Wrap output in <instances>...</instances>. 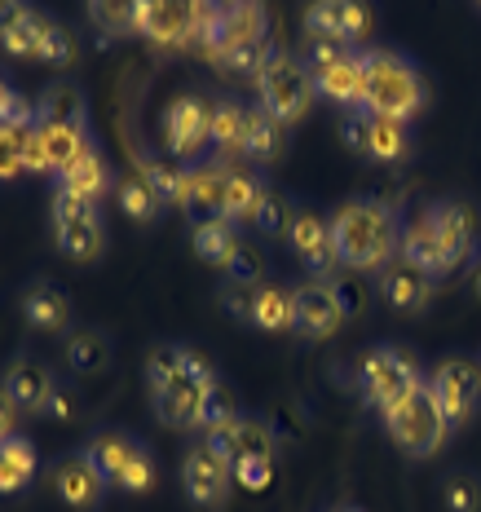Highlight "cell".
Listing matches in <instances>:
<instances>
[{
  "label": "cell",
  "mask_w": 481,
  "mask_h": 512,
  "mask_svg": "<svg viewBox=\"0 0 481 512\" xmlns=\"http://www.w3.org/2000/svg\"><path fill=\"white\" fill-rule=\"evenodd\" d=\"M331 248L345 270H384L402 248V217L389 199L354 195L331 217Z\"/></svg>",
  "instance_id": "obj_1"
},
{
  "label": "cell",
  "mask_w": 481,
  "mask_h": 512,
  "mask_svg": "<svg viewBox=\"0 0 481 512\" xmlns=\"http://www.w3.org/2000/svg\"><path fill=\"white\" fill-rule=\"evenodd\" d=\"M367 111L384 120L411 124L429 106V80H424L420 62L406 58L398 49H367Z\"/></svg>",
  "instance_id": "obj_2"
},
{
  "label": "cell",
  "mask_w": 481,
  "mask_h": 512,
  "mask_svg": "<svg viewBox=\"0 0 481 512\" xmlns=\"http://www.w3.org/2000/svg\"><path fill=\"white\" fill-rule=\"evenodd\" d=\"M424 380L429 376H424L420 354H415L411 345H393V340L367 349V354L354 362V393L362 398V407H371L380 415L389 407H398L406 393H415Z\"/></svg>",
  "instance_id": "obj_3"
},
{
  "label": "cell",
  "mask_w": 481,
  "mask_h": 512,
  "mask_svg": "<svg viewBox=\"0 0 481 512\" xmlns=\"http://www.w3.org/2000/svg\"><path fill=\"white\" fill-rule=\"evenodd\" d=\"M380 420H384L389 442L398 446L406 460H429V455H437L446 446V437H451V424H446L442 407H437L429 380H424L415 393H406L398 407H389Z\"/></svg>",
  "instance_id": "obj_4"
},
{
  "label": "cell",
  "mask_w": 481,
  "mask_h": 512,
  "mask_svg": "<svg viewBox=\"0 0 481 512\" xmlns=\"http://www.w3.org/2000/svg\"><path fill=\"white\" fill-rule=\"evenodd\" d=\"M318 102V89H314V76L305 71V62L296 58L292 49H279L274 62L256 76V106L265 115H274L279 124H301Z\"/></svg>",
  "instance_id": "obj_5"
},
{
  "label": "cell",
  "mask_w": 481,
  "mask_h": 512,
  "mask_svg": "<svg viewBox=\"0 0 481 512\" xmlns=\"http://www.w3.org/2000/svg\"><path fill=\"white\" fill-rule=\"evenodd\" d=\"M49 226H53V243H58V252L67 256V261L98 265L106 256V217L98 204H84L76 195L53 190Z\"/></svg>",
  "instance_id": "obj_6"
},
{
  "label": "cell",
  "mask_w": 481,
  "mask_h": 512,
  "mask_svg": "<svg viewBox=\"0 0 481 512\" xmlns=\"http://www.w3.org/2000/svg\"><path fill=\"white\" fill-rule=\"evenodd\" d=\"M340 137H345V146L354 155H362L367 164H380V168H402L406 159L415 155L411 124L384 120V115H376V111L340 115Z\"/></svg>",
  "instance_id": "obj_7"
},
{
  "label": "cell",
  "mask_w": 481,
  "mask_h": 512,
  "mask_svg": "<svg viewBox=\"0 0 481 512\" xmlns=\"http://www.w3.org/2000/svg\"><path fill=\"white\" fill-rule=\"evenodd\" d=\"M424 217H429L437 243H442L451 274L459 270V265L473 270V265L481 261V204L477 199H464V195L433 199V204L424 208Z\"/></svg>",
  "instance_id": "obj_8"
},
{
  "label": "cell",
  "mask_w": 481,
  "mask_h": 512,
  "mask_svg": "<svg viewBox=\"0 0 481 512\" xmlns=\"http://www.w3.org/2000/svg\"><path fill=\"white\" fill-rule=\"evenodd\" d=\"M429 389L446 415V424H451V433L468 429L481 411V362H473L468 354H446L429 371Z\"/></svg>",
  "instance_id": "obj_9"
},
{
  "label": "cell",
  "mask_w": 481,
  "mask_h": 512,
  "mask_svg": "<svg viewBox=\"0 0 481 512\" xmlns=\"http://www.w3.org/2000/svg\"><path fill=\"white\" fill-rule=\"evenodd\" d=\"M164 151L177 164H203V151H212V98L181 93L164 111Z\"/></svg>",
  "instance_id": "obj_10"
},
{
  "label": "cell",
  "mask_w": 481,
  "mask_h": 512,
  "mask_svg": "<svg viewBox=\"0 0 481 512\" xmlns=\"http://www.w3.org/2000/svg\"><path fill=\"white\" fill-rule=\"evenodd\" d=\"M270 36V14L261 5H203V23H199V49L212 62L234 45H248V40H265Z\"/></svg>",
  "instance_id": "obj_11"
},
{
  "label": "cell",
  "mask_w": 481,
  "mask_h": 512,
  "mask_svg": "<svg viewBox=\"0 0 481 512\" xmlns=\"http://www.w3.org/2000/svg\"><path fill=\"white\" fill-rule=\"evenodd\" d=\"M230 486H234V464L221 460L203 437L181 451V490H186V499L195 508H208V512L226 508Z\"/></svg>",
  "instance_id": "obj_12"
},
{
  "label": "cell",
  "mask_w": 481,
  "mask_h": 512,
  "mask_svg": "<svg viewBox=\"0 0 481 512\" xmlns=\"http://www.w3.org/2000/svg\"><path fill=\"white\" fill-rule=\"evenodd\" d=\"M203 442L221 455V460L239 464V460H265L274 464L279 460V433L265 415H252V411H239L234 420L217 424V429L203 433Z\"/></svg>",
  "instance_id": "obj_13"
},
{
  "label": "cell",
  "mask_w": 481,
  "mask_h": 512,
  "mask_svg": "<svg viewBox=\"0 0 481 512\" xmlns=\"http://www.w3.org/2000/svg\"><path fill=\"white\" fill-rule=\"evenodd\" d=\"M199 23H203V5H151L137 0L133 5V31L142 40H151L155 49H186L199 45Z\"/></svg>",
  "instance_id": "obj_14"
},
{
  "label": "cell",
  "mask_w": 481,
  "mask_h": 512,
  "mask_svg": "<svg viewBox=\"0 0 481 512\" xmlns=\"http://www.w3.org/2000/svg\"><path fill=\"white\" fill-rule=\"evenodd\" d=\"M349 301L336 283H318L309 279L296 287V309H292V332L305 340H331L345 327Z\"/></svg>",
  "instance_id": "obj_15"
},
{
  "label": "cell",
  "mask_w": 481,
  "mask_h": 512,
  "mask_svg": "<svg viewBox=\"0 0 481 512\" xmlns=\"http://www.w3.org/2000/svg\"><path fill=\"white\" fill-rule=\"evenodd\" d=\"M18 309H23V323L40 336H62L67 340L76 332V301H71L67 287H58L53 279H31L18 292Z\"/></svg>",
  "instance_id": "obj_16"
},
{
  "label": "cell",
  "mask_w": 481,
  "mask_h": 512,
  "mask_svg": "<svg viewBox=\"0 0 481 512\" xmlns=\"http://www.w3.org/2000/svg\"><path fill=\"white\" fill-rule=\"evenodd\" d=\"M287 248L296 252V261L309 270V279L318 283H336V248H331V221L318 208H296L292 226H287Z\"/></svg>",
  "instance_id": "obj_17"
},
{
  "label": "cell",
  "mask_w": 481,
  "mask_h": 512,
  "mask_svg": "<svg viewBox=\"0 0 481 512\" xmlns=\"http://www.w3.org/2000/svg\"><path fill=\"white\" fill-rule=\"evenodd\" d=\"M49 486L71 512H102L106 495H111V482H106L80 451L58 455V460L49 464Z\"/></svg>",
  "instance_id": "obj_18"
},
{
  "label": "cell",
  "mask_w": 481,
  "mask_h": 512,
  "mask_svg": "<svg viewBox=\"0 0 481 512\" xmlns=\"http://www.w3.org/2000/svg\"><path fill=\"white\" fill-rule=\"evenodd\" d=\"M367 49H345L340 58L323 62L314 76V89H318V102H331L340 111H367Z\"/></svg>",
  "instance_id": "obj_19"
},
{
  "label": "cell",
  "mask_w": 481,
  "mask_h": 512,
  "mask_svg": "<svg viewBox=\"0 0 481 512\" xmlns=\"http://www.w3.org/2000/svg\"><path fill=\"white\" fill-rule=\"evenodd\" d=\"M305 36L331 40L340 49H367L371 36V9L354 0H323L305 9Z\"/></svg>",
  "instance_id": "obj_20"
},
{
  "label": "cell",
  "mask_w": 481,
  "mask_h": 512,
  "mask_svg": "<svg viewBox=\"0 0 481 512\" xmlns=\"http://www.w3.org/2000/svg\"><path fill=\"white\" fill-rule=\"evenodd\" d=\"M58 380L62 376L40 354H14L5 362V371H0V389H5V398L23 415L45 411V402H49V393L58 389Z\"/></svg>",
  "instance_id": "obj_21"
},
{
  "label": "cell",
  "mask_w": 481,
  "mask_h": 512,
  "mask_svg": "<svg viewBox=\"0 0 481 512\" xmlns=\"http://www.w3.org/2000/svg\"><path fill=\"white\" fill-rule=\"evenodd\" d=\"M226 177H230V164H217V159H203V164L186 168V186H181L177 208L186 212L190 226L226 217Z\"/></svg>",
  "instance_id": "obj_22"
},
{
  "label": "cell",
  "mask_w": 481,
  "mask_h": 512,
  "mask_svg": "<svg viewBox=\"0 0 481 512\" xmlns=\"http://www.w3.org/2000/svg\"><path fill=\"white\" fill-rule=\"evenodd\" d=\"M115 186H120V181H115V168H111V159H106V151L98 142H93L67 173L53 177V190L76 195V199H84V204H102L106 195H115Z\"/></svg>",
  "instance_id": "obj_23"
},
{
  "label": "cell",
  "mask_w": 481,
  "mask_h": 512,
  "mask_svg": "<svg viewBox=\"0 0 481 512\" xmlns=\"http://www.w3.org/2000/svg\"><path fill=\"white\" fill-rule=\"evenodd\" d=\"M212 380H173V384H164V389H151L155 420L164 424V429H199L203 424V393H208Z\"/></svg>",
  "instance_id": "obj_24"
},
{
  "label": "cell",
  "mask_w": 481,
  "mask_h": 512,
  "mask_svg": "<svg viewBox=\"0 0 481 512\" xmlns=\"http://www.w3.org/2000/svg\"><path fill=\"white\" fill-rule=\"evenodd\" d=\"M212 362L190 345H177V340H164V345H151L146 354V384L151 389H164L173 380H212Z\"/></svg>",
  "instance_id": "obj_25"
},
{
  "label": "cell",
  "mask_w": 481,
  "mask_h": 512,
  "mask_svg": "<svg viewBox=\"0 0 481 512\" xmlns=\"http://www.w3.org/2000/svg\"><path fill=\"white\" fill-rule=\"evenodd\" d=\"M142 451V437L137 433H128V429H120V424H98L89 437H84V446H80V455L89 460L98 473L106 477V482L115 486V477L128 468V460Z\"/></svg>",
  "instance_id": "obj_26"
},
{
  "label": "cell",
  "mask_w": 481,
  "mask_h": 512,
  "mask_svg": "<svg viewBox=\"0 0 481 512\" xmlns=\"http://www.w3.org/2000/svg\"><path fill=\"white\" fill-rule=\"evenodd\" d=\"M376 287H380V301L389 305L393 314H406V318H420L433 301V279H424L420 270H411V265H402V261L384 265Z\"/></svg>",
  "instance_id": "obj_27"
},
{
  "label": "cell",
  "mask_w": 481,
  "mask_h": 512,
  "mask_svg": "<svg viewBox=\"0 0 481 512\" xmlns=\"http://www.w3.org/2000/svg\"><path fill=\"white\" fill-rule=\"evenodd\" d=\"M62 362H67V371L76 380L102 376V371L115 362V340H111V332H106V327H93V323L76 327V332L62 340Z\"/></svg>",
  "instance_id": "obj_28"
},
{
  "label": "cell",
  "mask_w": 481,
  "mask_h": 512,
  "mask_svg": "<svg viewBox=\"0 0 481 512\" xmlns=\"http://www.w3.org/2000/svg\"><path fill=\"white\" fill-rule=\"evenodd\" d=\"M36 124H71V128H89V93L84 84L58 76L40 89L36 98Z\"/></svg>",
  "instance_id": "obj_29"
},
{
  "label": "cell",
  "mask_w": 481,
  "mask_h": 512,
  "mask_svg": "<svg viewBox=\"0 0 481 512\" xmlns=\"http://www.w3.org/2000/svg\"><path fill=\"white\" fill-rule=\"evenodd\" d=\"M398 261L411 265V270H420L424 279H446V274H451V265H446V252H442V243H437V234H433V226H429V217H424V212L402 226Z\"/></svg>",
  "instance_id": "obj_30"
},
{
  "label": "cell",
  "mask_w": 481,
  "mask_h": 512,
  "mask_svg": "<svg viewBox=\"0 0 481 512\" xmlns=\"http://www.w3.org/2000/svg\"><path fill=\"white\" fill-rule=\"evenodd\" d=\"M248 146V106L239 98H212V159L234 164Z\"/></svg>",
  "instance_id": "obj_31"
},
{
  "label": "cell",
  "mask_w": 481,
  "mask_h": 512,
  "mask_svg": "<svg viewBox=\"0 0 481 512\" xmlns=\"http://www.w3.org/2000/svg\"><path fill=\"white\" fill-rule=\"evenodd\" d=\"M36 473H40V451H36V442H31L27 433H18V437H9L5 446H0V495H27L31 482H36Z\"/></svg>",
  "instance_id": "obj_32"
},
{
  "label": "cell",
  "mask_w": 481,
  "mask_h": 512,
  "mask_svg": "<svg viewBox=\"0 0 481 512\" xmlns=\"http://www.w3.org/2000/svg\"><path fill=\"white\" fill-rule=\"evenodd\" d=\"M283 151H287V124L265 115L261 106H248V146H243V159L252 168H270L274 159H283Z\"/></svg>",
  "instance_id": "obj_33"
},
{
  "label": "cell",
  "mask_w": 481,
  "mask_h": 512,
  "mask_svg": "<svg viewBox=\"0 0 481 512\" xmlns=\"http://www.w3.org/2000/svg\"><path fill=\"white\" fill-rule=\"evenodd\" d=\"M190 248H195L199 261L217 265V270H226L230 256L243 248V234L234 221L217 217V221H199V226H190Z\"/></svg>",
  "instance_id": "obj_34"
},
{
  "label": "cell",
  "mask_w": 481,
  "mask_h": 512,
  "mask_svg": "<svg viewBox=\"0 0 481 512\" xmlns=\"http://www.w3.org/2000/svg\"><path fill=\"white\" fill-rule=\"evenodd\" d=\"M115 204H120V212L128 221H137V226H151V221L164 217V199H159V190L146 181L142 173H124L120 177V186H115Z\"/></svg>",
  "instance_id": "obj_35"
},
{
  "label": "cell",
  "mask_w": 481,
  "mask_h": 512,
  "mask_svg": "<svg viewBox=\"0 0 481 512\" xmlns=\"http://www.w3.org/2000/svg\"><path fill=\"white\" fill-rule=\"evenodd\" d=\"M292 309H296L292 287L261 283V292H256V309H252V327L256 332H292Z\"/></svg>",
  "instance_id": "obj_36"
},
{
  "label": "cell",
  "mask_w": 481,
  "mask_h": 512,
  "mask_svg": "<svg viewBox=\"0 0 481 512\" xmlns=\"http://www.w3.org/2000/svg\"><path fill=\"white\" fill-rule=\"evenodd\" d=\"M261 190H265V177L256 173V168L230 164V177H226V221H234V226H248L256 199H261Z\"/></svg>",
  "instance_id": "obj_37"
},
{
  "label": "cell",
  "mask_w": 481,
  "mask_h": 512,
  "mask_svg": "<svg viewBox=\"0 0 481 512\" xmlns=\"http://www.w3.org/2000/svg\"><path fill=\"white\" fill-rule=\"evenodd\" d=\"M274 40L265 36V40H248V45H234V49H226L217 58V71L221 76H234V80H256L265 67L274 62Z\"/></svg>",
  "instance_id": "obj_38"
},
{
  "label": "cell",
  "mask_w": 481,
  "mask_h": 512,
  "mask_svg": "<svg viewBox=\"0 0 481 512\" xmlns=\"http://www.w3.org/2000/svg\"><path fill=\"white\" fill-rule=\"evenodd\" d=\"M292 199L283 195L274 181H265V190H261V199H256V208H252V221L248 226L252 230H261L265 239H274V234H283L287 239V226H292Z\"/></svg>",
  "instance_id": "obj_39"
},
{
  "label": "cell",
  "mask_w": 481,
  "mask_h": 512,
  "mask_svg": "<svg viewBox=\"0 0 481 512\" xmlns=\"http://www.w3.org/2000/svg\"><path fill=\"white\" fill-rule=\"evenodd\" d=\"M45 23H49V14H40V9L31 5L14 27L0 31V45H5V53H14V58L40 62V40H45Z\"/></svg>",
  "instance_id": "obj_40"
},
{
  "label": "cell",
  "mask_w": 481,
  "mask_h": 512,
  "mask_svg": "<svg viewBox=\"0 0 481 512\" xmlns=\"http://www.w3.org/2000/svg\"><path fill=\"white\" fill-rule=\"evenodd\" d=\"M137 173H142V177L159 190V199H164L168 208H177L181 186H186V164H177V159H164V155L142 151V159H137Z\"/></svg>",
  "instance_id": "obj_41"
},
{
  "label": "cell",
  "mask_w": 481,
  "mask_h": 512,
  "mask_svg": "<svg viewBox=\"0 0 481 512\" xmlns=\"http://www.w3.org/2000/svg\"><path fill=\"white\" fill-rule=\"evenodd\" d=\"M442 508L446 512H481V473L477 468H446Z\"/></svg>",
  "instance_id": "obj_42"
},
{
  "label": "cell",
  "mask_w": 481,
  "mask_h": 512,
  "mask_svg": "<svg viewBox=\"0 0 481 512\" xmlns=\"http://www.w3.org/2000/svg\"><path fill=\"white\" fill-rule=\"evenodd\" d=\"M159 486V460H155V451L142 442V451L128 460V468L120 477H115V486L111 490H120V495H151V490Z\"/></svg>",
  "instance_id": "obj_43"
},
{
  "label": "cell",
  "mask_w": 481,
  "mask_h": 512,
  "mask_svg": "<svg viewBox=\"0 0 481 512\" xmlns=\"http://www.w3.org/2000/svg\"><path fill=\"white\" fill-rule=\"evenodd\" d=\"M36 124H0V181L27 173V137Z\"/></svg>",
  "instance_id": "obj_44"
},
{
  "label": "cell",
  "mask_w": 481,
  "mask_h": 512,
  "mask_svg": "<svg viewBox=\"0 0 481 512\" xmlns=\"http://www.w3.org/2000/svg\"><path fill=\"white\" fill-rule=\"evenodd\" d=\"M243 407H239V398H234V389L226 380H212L208 384V393H203V424H199V433H208V429H217V424H226L234 420Z\"/></svg>",
  "instance_id": "obj_45"
},
{
  "label": "cell",
  "mask_w": 481,
  "mask_h": 512,
  "mask_svg": "<svg viewBox=\"0 0 481 512\" xmlns=\"http://www.w3.org/2000/svg\"><path fill=\"white\" fill-rule=\"evenodd\" d=\"M256 292H261V283H230V279H221V287H217V305L226 309L234 323H248V327H252Z\"/></svg>",
  "instance_id": "obj_46"
},
{
  "label": "cell",
  "mask_w": 481,
  "mask_h": 512,
  "mask_svg": "<svg viewBox=\"0 0 481 512\" xmlns=\"http://www.w3.org/2000/svg\"><path fill=\"white\" fill-rule=\"evenodd\" d=\"M71 58H76V36H71L58 18H49L45 40H40V62H49V67H71Z\"/></svg>",
  "instance_id": "obj_47"
},
{
  "label": "cell",
  "mask_w": 481,
  "mask_h": 512,
  "mask_svg": "<svg viewBox=\"0 0 481 512\" xmlns=\"http://www.w3.org/2000/svg\"><path fill=\"white\" fill-rule=\"evenodd\" d=\"M80 411H84L80 389H76V384H71V380H58V389L49 393V402H45V411H40V420L71 424V420H80Z\"/></svg>",
  "instance_id": "obj_48"
},
{
  "label": "cell",
  "mask_w": 481,
  "mask_h": 512,
  "mask_svg": "<svg viewBox=\"0 0 481 512\" xmlns=\"http://www.w3.org/2000/svg\"><path fill=\"white\" fill-rule=\"evenodd\" d=\"M84 14L93 18V27L102 31V40L137 36V31H133V5H89Z\"/></svg>",
  "instance_id": "obj_49"
},
{
  "label": "cell",
  "mask_w": 481,
  "mask_h": 512,
  "mask_svg": "<svg viewBox=\"0 0 481 512\" xmlns=\"http://www.w3.org/2000/svg\"><path fill=\"white\" fill-rule=\"evenodd\" d=\"M221 274H226L230 283H261L265 279V256H261V248H256V243H243V248L230 256V265Z\"/></svg>",
  "instance_id": "obj_50"
},
{
  "label": "cell",
  "mask_w": 481,
  "mask_h": 512,
  "mask_svg": "<svg viewBox=\"0 0 481 512\" xmlns=\"http://www.w3.org/2000/svg\"><path fill=\"white\" fill-rule=\"evenodd\" d=\"M0 124H36V102H27L5 76H0Z\"/></svg>",
  "instance_id": "obj_51"
},
{
  "label": "cell",
  "mask_w": 481,
  "mask_h": 512,
  "mask_svg": "<svg viewBox=\"0 0 481 512\" xmlns=\"http://www.w3.org/2000/svg\"><path fill=\"white\" fill-rule=\"evenodd\" d=\"M270 477H274V464H265V460H239L234 464V482L248 486V490H265Z\"/></svg>",
  "instance_id": "obj_52"
},
{
  "label": "cell",
  "mask_w": 481,
  "mask_h": 512,
  "mask_svg": "<svg viewBox=\"0 0 481 512\" xmlns=\"http://www.w3.org/2000/svg\"><path fill=\"white\" fill-rule=\"evenodd\" d=\"M18 424H23V411L5 398V389H0V446H5L9 437H18Z\"/></svg>",
  "instance_id": "obj_53"
},
{
  "label": "cell",
  "mask_w": 481,
  "mask_h": 512,
  "mask_svg": "<svg viewBox=\"0 0 481 512\" xmlns=\"http://www.w3.org/2000/svg\"><path fill=\"white\" fill-rule=\"evenodd\" d=\"M27 9H31V5H0V31H5V27H14L18 18L27 14Z\"/></svg>",
  "instance_id": "obj_54"
},
{
  "label": "cell",
  "mask_w": 481,
  "mask_h": 512,
  "mask_svg": "<svg viewBox=\"0 0 481 512\" xmlns=\"http://www.w3.org/2000/svg\"><path fill=\"white\" fill-rule=\"evenodd\" d=\"M327 512H362L358 504H336V508H327Z\"/></svg>",
  "instance_id": "obj_55"
},
{
  "label": "cell",
  "mask_w": 481,
  "mask_h": 512,
  "mask_svg": "<svg viewBox=\"0 0 481 512\" xmlns=\"http://www.w3.org/2000/svg\"><path fill=\"white\" fill-rule=\"evenodd\" d=\"M477 14H481V5H477Z\"/></svg>",
  "instance_id": "obj_56"
}]
</instances>
